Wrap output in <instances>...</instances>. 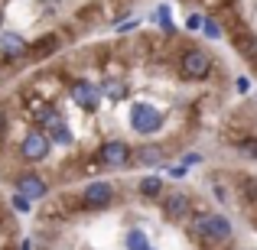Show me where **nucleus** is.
Here are the masks:
<instances>
[{"mask_svg":"<svg viewBox=\"0 0 257 250\" xmlns=\"http://www.w3.org/2000/svg\"><path fill=\"white\" fill-rule=\"evenodd\" d=\"M189 231H192V237L199 240L202 247H208V244H228V240L234 237V224L225 218V214H218V211H199V214H192Z\"/></svg>","mask_w":257,"mask_h":250,"instance_id":"f257e3e1","label":"nucleus"},{"mask_svg":"<svg viewBox=\"0 0 257 250\" xmlns=\"http://www.w3.org/2000/svg\"><path fill=\"white\" fill-rule=\"evenodd\" d=\"M163 127V111L153 104H147V101H137V104H131V130L140 133V137H153V133Z\"/></svg>","mask_w":257,"mask_h":250,"instance_id":"f03ea898","label":"nucleus"},{"mask_svg":"<svg viewBox=\"0 0 257 250\" xmlns=\"http://www.w3.org/2000/svg\"><path fill=\"white\" fill-rule=\"evenodd\" d=\"M208 72H212V56H208L205 49H186L179 56V75L189 78V82H202V78H208Z\"/></svg>","mask_w":257,"mask_h":250,"instance_id":"7ed1b4c3","label":"nucleus"},{"mask_svg":"<svg viewBox=\"0 0 257 250\" xmlns=\"http://www.w3.org/2000/svg\"><path fill=\"white\" fill-rule=\"evenodd\" d=\"M39 130H43L52 143H59V146H72V143H75L72 127L65 124V117L59 111H49V107H46V111H39Z\"/></svg>","mask_w":257,"mask_h":250,"instance_id":"20e7f679","label":"nucleus"},{"mask_svg":"<svg viewBox=\"0 0 257 250\" xmlns=\"http://www.w3.org/2000/svg\"><path fill=\"white\" fill-rule=\"evenodd\" d=\"M49 150H52V140L46 137L43 130H26L23 133V140H20V156L26 159V163H43L46 156H49Z\"/></svg>","mask_w":257,"mask_h":250,"instance_id":"39448f33","label":"nucleus"},{"mask_svg":"<svg viewBox=\"0 0 257 250\" xmlns=\"http://www.w3.org/2000/svg\"><path fill=\"white\" fill-rule=\"evenodd\" d=\"M98 159L107 169H124V166L134 163V150H131V143H124V140H104L101 150H98Z\"/></svg>","mask_w":257,"mask_h":250,"instance_id":"423d86ee","label":"nucleus"},{"mask_svg":"<svg viewBox=\"0 0 257 250\" xmlns=\"http://www.w3.org/2000/svg\"><path fill=\"white\" fill-rule=\"evenodd\" d=\"M111 201H114L111 182H91V185L82 188V208H88V211H104Z\"/></svg>","mask_w":257,"mask_h":250,"instance_id":"0eeeda50","label":"nucleus"},{"mask_svg":"<svg viewBox=\"0 0 257 250\" xmlns=\"http://www.w3.org/2000/svg\"><path fill=\"white\" fill-rule=\"evenodd\" d=\"M189 214H192V201H189V195H182V192L163 195V218L166 221L182 224V221H189Z\"/></svg>","mask_w":257,"mask_h":250,"instance_id":"6e6552de","label":"nucleus"},{"mask_svg":"<svg viewBox=\"0 0 257 250\" xmlns=\"http://www.w3.org/2000/svg\"><path fill=\"white\" fill-rule=\"evenodd\" d=\"M101 98H104V94H101V88H98V85H91L88 78H82V82L72 85V101H75V104L82 107V111H88V114L98 111Z\"/></svg>","mask_w":257,"mask_h":250,"instance_id":"1a4fd4ad","label":"nucleus"},{"mask_svg":"<svg viewBox=\"0 0 257 250\" xmlns=\"http://www.w3.org/2000/svg\"><path fill=\"white\" fill-rule=\"evenodd\" d=\"M17 195H26L30 201H39V198L49 195V182H46L39 172H23L17 179Z\"/></svg>","mask_w":257,"mask_h":250,"instance_id":"9d476101","label":"nucleus"},{"mask_svg":"<svg viewBox=\"0 0 257 250\" xmlns=\"http://www.w3.org/2000/svg\"><path fill=\"white\" fill-rule=\"evenodd\" d=\"M20 56H26V39L20 33H0V59L13 62Z\"/></svg>","mask_w":257,"mask_h":250,"instance_id":"9b49d317","label":"nucleus"},{"mask_svg":"<svg viewBox=\"0 0 257 250\" xmlns=\"http://www.w3.org/2000/svg\"><path fill=\"white\" fill-rule=\"evenodd\" d=\"M137 192H140V198L157 201L160 195H163V179H160L157 172H153V175H144V179L137 182Z\"/></svg>","mask_w":257,"mask_h":250,"instance_id":"f8f14e48","label":"nucleus"},{"mask_svg":"<svg viewBox=\"0 0 257 250\" xmlns=\"http://www.w3.org/2000/svg\"><path fill=\"white\" fill-rule=\"evenodd\" d=\"M134 163H140V166H157V163H163V150H160V146H153V143H144L137 153H134Z\"/></svg>","mask_w":257,"mask_h":250,"instance_id":"ddd939ff","label":"nucleus"},{"mask_svg":"<svg viewBox=\"0 0 257 250\" xmlns=\"http://www.w3.org/2000/svg\"><path fill=\"white\" fill-rule=\"evenodd\" d=\"M124 247L127 250H150L153 244H150V237H147L144 227H131V231H127V237H124Z\"/></svg>","mask_w":257,"mask_h":250,"instance_id":"4468645a","label":"nucleus"},{"mask_svg":"<svg viewBox=\"0 0 257 250\" xmlns=\"http://www.w3.org/2000/svg\"><path fill=\"white\" fill-rule=\"evenodd\" d=\"M101 94L104 98H111V101H120L127 94V85L120 82V78H104V85H101Z\"/></svg>","mask_w":257,"mask_h":250,"instance_id":"2eb2a0df","label":"nucleus"},{"mask_svg":"<svg viewBox=\"0 0 257 250\" xmlns=\"http://www.w3.org/2000/svg\"><path fill=\"white\" fill-rule=\"evenodd\" d=\"M202 33H205L208 39H221V26L215 23L212 17H205V20H202Z\"/></svg>","mask_w":257,"mask_h":250,"instance_id":"dca6fc26","label":"nucleus"},{"mask_svg":"<svg viewBox=\"0 0 257 250\" xmlns=\"http://www.w3.org/2000/svg\"><path fill=\"white\" fill-rule=\"evenodd\" d=\"M153 23H160L166 33H173V23H170V7H160V10L153 13Z\"/></svg>","mask_w":257,"mask_h":250,"instance_id":"f3484780","label":"nucleus"},{"mask_svg":"<svg viewBox=\"0 0 257 250\" xmlns=\"http://www.w3.org/2000/svg\"><path fill=\"white\" fill-rule=\"evenodd\" d=\"M13 208H17V211H30L33 201L26 198V195H13Z\"/></svg>","mask_w":257,"mask_h":250,"instance_id":"a211bd4d","label":"nucleus"},{"mask_svg":"<svg viewBox=\"0 0 257 250\" xmlns=\"http://www.w3.org/2000/svg\"><path fill=\"white\" fill-rule=\"evenodd\" d=\"M186 172H189V169H186V163H176V166H170V175H173V179H182Z\"/></svg>","mask_w":257,"mask_h":250,"instance_id":"6ab92c4d","label":"nucleus"},{"mask_svg":"<svg viewBox=\"0 0 257 250\" xmlns=\"http://www.w3.org/2000/svg\"><path fill=\"white\" fill-rule=\"evenodd\" d=\"M20 250H33V240H23V247H20Z\"/></svg>","mask_w":257,"mask_h":250,"instance_id":"aec40b11","label":"nucleus"},{"mask_svg":"<svg viewBox=\"0 0 257 250\" xmlns=\"http://www.w3.org/2000/svg\"><path fill=\"white\" fill-rule=\"evenodd\" d=\"M0 130H4V114H0Z\"/></svg>","mask_w":257,"mask_h":250,"instance_id":"412c9836","label":"nucleus"},{"mask_svg":"<svg viewBox=\"0 0 257 250\" xmlns=\"http://www.w3.org/2000/svg\"><path fill=\"white\" fill-rule=\"evenodd\" d=\"M150 250H157V247H150Z\"/></svg>","mask_w":257,"mask_h":250,"instance_id":"4be33fe9","label":"nucleus"}]
</instances>
